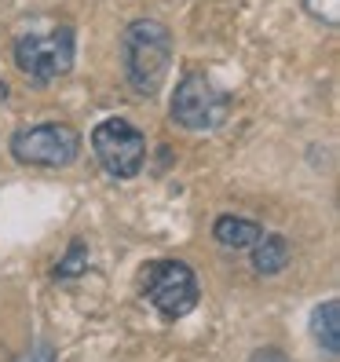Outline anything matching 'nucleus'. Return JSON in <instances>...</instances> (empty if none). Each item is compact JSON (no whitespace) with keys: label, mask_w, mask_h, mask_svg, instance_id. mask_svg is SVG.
Listing matches in <instances>:
<instances>
[{"label":"nucleus","mask_w":340,"mask_h":362,"mask_svg":"<svg viewBox=\"0 0 340 362\" xmlns=\"http://www.w3.org/2000/svg\"><path fill=\"white\" fill-rule=\"evenodd\" d=\"M121 66L139 95H154L172 66V37L154 18H136L121 37Z\"/></svg>","instance_id":"obj_1"},{"label":"nucleus","mask_w":340,"mask_h":362,"mask_svg":"<svg viewBox=\"0 0 340 362\" xmlns=\"http://www.w3.org/2000/svg\"><path fill=\"white\" fill-rule=\"evenodd\" d=\"M15 66L33 84H52L74 66V30L52 23L48 30H26L15 40Z\"/></svg>","instance_id":"obj_2"},{"label":"nucleus","mask_w":340,"mask_h":362,"mask_svg":"<svg viewBox=\"0 0 340 362\" xmlns=\"http://www.w3.org/2000/svg\"><path fill=\"white\" fill-rule=\"evenodd\" d=\"M81 154V136L77 129L62 121L48 124H30L11 136V158L30 168H66Z\"/></svg>","instance_id":"obj_3"},{"label":"nucleus","mask_w":340,"mask_h":362,"mask_svg":"<svg viewBox=\"0 0 340 362\" xmlns=\"http://www.w3.org/2000/svg\"><path fill=\"white\" fill-rule=\"evenodd\" d=\"M92 151L99 165L117 180H132L146 161V136L124 117H106L92 132Z\"/></svg>","instance_id":"obj_4"},{"label":"nucleus","mask_w":340,"mask_h":362,"mask_svg":"<svg viewBox=\"0 0 340 362\" xmlns=\"http://www.w3.org/2000/svg\"><path fill=\"white\" fill-rule=\"evenodd\" d=\"M230 114V99L201 74H187L172 92V121L190 132L220 129Z\"/></svg>","instance_id":"obj_5"},{"label":"nucleus","mask_w":340,"mask_h":362,"mask_svg":"<svg viewBox=\"0 0 340 362\" xmlns=\"http://www.w3.org/2000/svg\"><path fill=\"white\" fill-rule=\"evenodd\" d=\"M143 296L151 300L165 318H183L198 308V279L183 260H158L151 271H146V286Z\"/></svg>","instance_id":"obj_6"},{"label":"nucleus","mask_w":340,"mask_h":362,"mask_svg":"<svg viewBox=\"0 0 340 362\" xmlns=\"http://www.w3.org/2000/svg\"><path fill=\"white\" fill-rule=\"evenodd\" d=\"M311 337L318 340V348H322L329 358H336V351H340V304L336 300H326V304L315 308Z\"/></svg>","instance_id":"obj_7"},{"label":"nucleus","mask_w":340,"mask_h":362,"mask_svg":"<svg viewBox=\"0 0 340 362\" xmlns=\"http://www.w3.org/2000/svg\"><path fill=\"white\" fill-rule=\"evenodd\" d=\"M289 260H293V252L282 234H260L257 245H252V267L260 274H279L289 267Z\"/></svg>","instance_id":"obj_8"},{"label":"nucleus","mask_w":340,"mask_h":362,"mask_svg":"<svg viewBox=\"0 0 340 362\" xmlns=\"http://www.w3.org/2000/svg\"><path fill=\"white\" fill-rule=\"evenodd\" d=\"M260 234H264V227L245 220V216H220L212 223V238L227 249H249V245H257Z\"/></svg>","instance_id":"obj_9"},{"label":"nucleus","mask_w":340,"mask_h":362,"mask_svg":"<svg viewBox=\"0 0 340 362\" xmlns=\"http://www.w3.org/2000/svg\"><path fill=\"white\" fill-rule=\"evenodd\" d=\"M84 271H88V245L74 242L66 249V257H62V264L55 267V274L59 279H77V274H84Z\"/></svg>","instance_id":"obj_10"},{"label":"nucleus","mask_w":340,"mask_h":362,"mask_svg":"<svg viewBox=\"0 0 340 362\" xmlns=\"http://www.w3.org/2000/svg\"><path fill=\"white\" fill-rule=\"evenodd\" d=\"M307 11L315 18H322L326 26H336L340 23V0H307Z\"/></svg>","instance_id":"obj_11"},{"label":"nucleus","mask_w":340,"mask_h":362,"mask_svg":"<svg viewBox=\"0 0 340 362\" xmlns=\"http://www.w3.org/2000/svg\"><path fill=\"white\" fill-rule=\"evenodd\" d=\"M249 362H289V355H286V351H279V348H260Z\"/></svg>","instance_id":"obj_12"},{"label":"nucleus","mask_w":340,"mask_h":362,"mask_svg":"<svg viewBox=\"0 0 340 362\" xmlns=\"http://www.w3.org/2000/svg\"><path fill=\"white\" fill-rule=\"evenodd\" d=\"M23 362H52V351H48V348H37V351H33V355H26Z\"/></svg>","instance_id":"obj_13"},{"label":"nucleus","mask_w":340,"mask_h":362,"mask_svg":"<svg viewBox=\"0 0 340 362\" xmlns=\"http://www.w3.org/2000/svg\"><path fill=\"white\" fill-rule=\"evenodd\" d=\"M4 99H8V84H4V81H0V103H4Z\"/></svg>","instance_id":"obj_14"}]
</instances>
